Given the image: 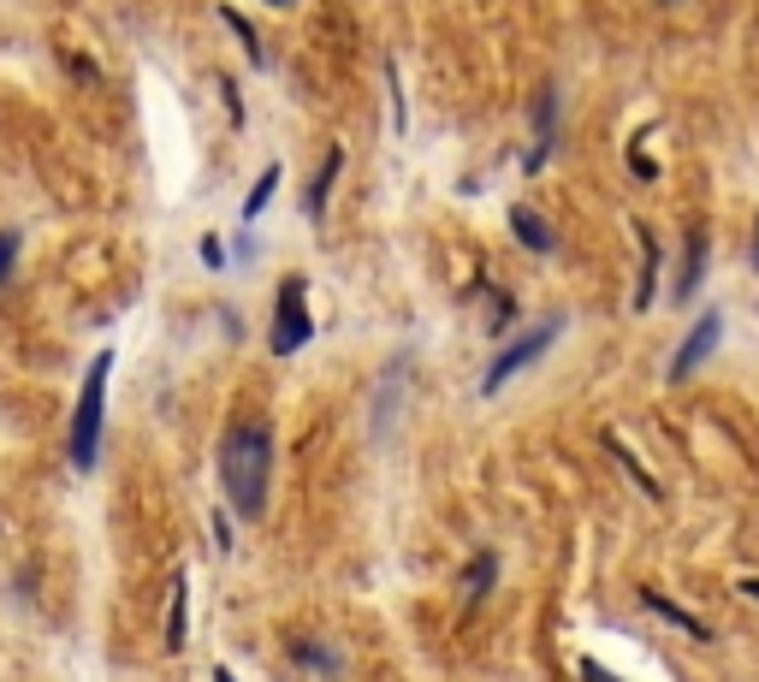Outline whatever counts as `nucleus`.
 I'll list each match as a JSON object with an SVG mask.
<instances>
[{
  "label": "nucleus",
  "mask_w": 759,
  "mask_h": 682,
  "mask_svg": "<svg viewBox=\"0 0 759 682\" xmlns=\"http://www.w3.org/2000/svg\"><path fill=\"white\" fill-rule=\"evenodd\" d=\"M700 280H706V232H700V226H689V232H682V268H677L670 297L689 303L694 292H700Z\"/></svg>",
  "instance_id": "6e6552de"
},
{
  "label": "nucleus",
  "mask_w": 759,
  "mask_h": 682,
  "mask_svg": "<svg viewBox=\"0 0 759 682\" xmlns=\"http://www.w3.org/2000/svg\"><path fill=\"white\" fill-rule=\"evenodd\" d=\"M280 172H285V167H261V179L249 184V196H244V220H261V214H268L273 191H280Z\"/></svg>",
  "instance_id": "4468645a"
},
{
  "label": "nucleus",
  "mask_w": 759,
  "mask_h": 682,
  "mask_svg": "<svg viewBox=\"0 0 759 682\" xmlns=\"http://www.w3.org/2000/svg\"><path fill=\"white\" fill-rule=\"evenodd\" d=\"M107 374H113V350H101L90 362L78 386V410H72V434H66V451H72V469L90 475L95 458H101V422H107Z\"/></svg>",
  "instance_id": "f03ea898"
},
{
  "label": "nucleus",
  "mask_w": 759,
  "mask_h": 682,
  "mask_svg": "<svg viewBox=\"0 0 759 682\" xmlns=\"http://www.w3.org/2000/svg\"><path fill=\"white\" fill-rule=\"evenodd\" d=\"M605 446H612V458L623 463V475H629V481H635L641 492H647V499H659V481H653V475L641 469V458H635V451H629V446H617V439H605Z\"/></svg>",
  "instance_id": "dca6fc26"
},
{
  "label": "nucleus",
  "mask_w": 759,
  "mask_h": 682,
  "mask_svg": "<svg viewBox=\"0 0 759 682\" xmlns=\"http://www.w3.org/2000/svg\"><path fill=\"white\" fill-rule=\"evenodd\" d=\"M641 605H647V612H653V617H665V623H670V629H682V635H689V641H706V635H712V629H706V623H700V617H694V612H682V605H677V600H665V593H659V588H641Z\"/></svg>",
  "instance_id": "f8f14e48"
},
{
  "label": "nucleus",
  "mask_w": 759,
  "mask_h": 682,
  "mask_svg": "<svg viewBox=\"0 0 759 682\" xmlns=\"http://www.w3.org/2000/svg\"><path fill=\"white\" fill-rule=\"evenodd\" d=\"M558 113H564V95H558V83H540L535 90V113H528V137H535V143H528V155H523V172H540L552 160V149H558Z\"/></svg>",
  "instance_id": "39448f33"
},
{
  "label": "nucleus",
  "mask_w": 759,
  "mask_h": 682,
  "mask_svg": "<svg viewBox=\"0 0 759 682\" xmlns=\"http://www.w3.org/2000/svg\"><path fill=\"white\" fill-rule=\"evenodd\" d=\"M268 7H291V0H268Z\"/></svg>",
  "instance_id": "c756f323"
},
{
  "label": "nucleus",
  "mask_w": 759,
  "mask_h": 682,
  "mask_svg": "<svg viewBox=\"0 0 759 682\" xmlns=\"http://www.w3.org/2000/svg\"><path fill=\"white\" fill-rule=\"evenodd\" d=\"M338 172H345V149L333 143V149H326V155H321V167H314L309 191H303V214H309V220H321V214H326V196H333Z\"/></svg>",
  "instance_id": "9d476101"
},
{
  "label": "nucleus",
  "mask_w": 759,
  "mask_h": 682,
  "mask_svg": "<svg viewBox=\"0 0 759 682\" xmlns=\"http://www.w3.org/2000/svg\"><path fill=\"white\" fill-rule=\"evenodd\" d=\"M309 338H314V321H309V280H303V273H291V280H280V297H273L268 350H273V357H297Z\"/></svg>",
  "instance_id": "7ed1b4c3"
},
{
  "label": "nucleus",
  "mask_w": 759,
  "mask_h": 682,
  "mask_svg": "<svg viewBox=\"0 0 759 682\" xmlns=\"http://www.w3.org/2000/svg\"><path fill=\"white\" fill-rule=\"evenodd\" d=\"M511 237L528 249V256H558V232H552L546 214H535V208H511Z\"/></svg>",
  "instance_id": "1a4fd4ad"
},
{
  "label": "nucleus",
  "mask_w": 759,
  "mask_h": 682,
  "mask_svg": "<svg viewBox=\"0 0 759 682\" xmlns=\"http://www.w3.org/2000/svg\"><path fill=\"white\" fill-rule=\"evenodd\" d=\"M66 66H72V72H78V78H83V83H90V78H95V66H90V60H83V54H66Z\"/></svg>",
  "instance_id": "a878e982"
},
{
  "label": "nucleus",
  "mask_w": 759,
  "mask_h": 682,
  "mask_svg": "<svg viewBox=\"0 0 759 682\" xmlns=\"http://www.w3.org/2000/svg\"><path fill=\"white\" fill-rule=\"evenodd\" d=\"M386 90H391V131H410V125H403V90H398V60H386Z\"/></svg>",
  "instance_id": "412c9836"
},
{
  "label": "nucleus",
  "mask_w": 759,
  "mask_h": 682,
  "mask_svg": "<svg viewBox=\"0 0 759 682\" xmlns=\"http://www.w3.org/2000/svg\"><path fill=\"white\" fill-rule=\"evenodd\" d=\"M196 249H202V268H214V273H220V268H226V244H220V237H214V232H208V237H202V244H196Z\"/></svg>",
  "instance_id": "5701e85b"
},
{
  "label": "nucleus",
  "mask_w": 759,
  "mask_h": 682,
  "mask_svg": "<svg viewBox=\"0 0 759 682\" xmlns=\"http://www.w3.org/2000/svg\"><path fill=\"white\" fill-rule=\"evenodd\" d=\"M220 18H226V30L244 42V54H249V66H268V54H261V36H256V24L249 18H237V7H220Z\"/></svg>",
  "instance_id": "2eb2a0df"
},
{
  "label": "nucleus",
  "mask_w": 759,
  "mask_h": 682,
  "mask_svg": "<svg viewBox=\"0 0 759 682\" xmlns=\"http://www.w3.org/2000/svg\"><path fill=\"white\" fill-rule=\"evenodd\" d=\"M647 137H653V125H641V131L629 137V167H635V179H641V184H653V179H659V167L647 160Z\"/></svg>",
  "instance_id": "f3484780"
},
{
  "label": "nucleus",
  "mask_w": 759,
  "mask_h": 682,
  "mask_svg": "<svg viewBox=\"0 0 759 682\" xmlns=\"http://www.w3.org/2000/svg\"><path fill=\"white\" fill-rule=\"evenodd\" d=\"M487 326H492V333H504V326H511L516 321V303H511V292H504V285H487Z\"/></svg>",
  "instance_id": "6ab92c4d"
},
{
  "label": "nucleus",
  "mask_w": 759,
  "mask_h": 682,
  "mask_svg": "<svg viewBox=\"0 0 759 682\" xmlns=\"http://www.w3.org/2000/svg\"><path fill=\"white\" fill-rule=\"evenodd\" d=\"M220 487L244 523L268 516V487H273V422L268 415H237L220 439Z\"/></svg>",
  "instance_id": "f257e3e1"
},
{
  "label": "nucleus",
  "mask_w": 759,
  "mask_h": 682,
  "mask_svg": "<svg viewBox=\"0 0 759 682\" xmlns=\"http://www.w3.org/2000/svg\"><path fill=\"white\" fill-rule=\"evenodd\" d=\"M291 659H297V665H309V671H326V677L338 671V653H326L321 641H297V647H291Z\"/></svg>",
  "instance_id": "a211bd4d"
},
{
  "label": "nucleus",
  "mask_w": 759,
  "mask_h": 682,
  "mask_svg": "<svg viewBox=\"0 0 759 682\" xmlns=\"http://www.w3.org/2000/svg\"><path fill=\"white\" fill-rule=\"evenodd\" d=\"M581 682H623V677H612V671H605V665L581 659Z\"/></svg>",
  "instance_id": "393cba45"
},
{
  "label": "nucleus",
  "mask_w": 759,
  "mask_h": 682,
  "mask_svg": "<svg viewBox=\"0 0 759 682\" xmlns=\"http://www.w3.org/2000/svg\"><path fill=\"white\" fill-rule=\"evenodd\" d=\"M190 635V576L172 570V593H167V653H184Z\"/></svg>",
  "instance_id": "9b49d317"
},
{
  "label": "nucleus",
  "mask_w": 759,
  "mask_h": 682,
  "mask_svg": "<svg viewBox=\"0 0 759 682\" xmlns=\"http://www.w3.org/2000/svg\"><path fill=\"white\" fill-rule=\"evenodd\" d=\"M18 249H24V232H18V226H7V232H0V285H7L12 268H18Z\"/></svg>",
  "instance_id": "aec40b11"
},
{
  "label": "nucleus",
  "mask_w": 759,
  "mask_h": 682,
  "mask_svg": "<svg viewBox=\"0 0 759 682\" xmlns=\"http://www.w3.org/2000/svg\"><path fill=\"white\" fill-rule=\"evenodd\" d=\"M635 244H641V280H635V297H629V309L647 314L653 297H659V268H665V256H659V237H653L647 220H635Z\"/></svg>",
  "instance_id": "0eeeda50"
},
{
  "label": "nucleus",
  "mask_w": 759,
  "mask_h": 682,
  "mask_svg": "<svg viewBox=\"0 0 759 682\" xmlns=\"http://www.w3.org/2000/svg\"><path fill=\"white\" fill-rule=\"evenodd\" d=\"M558 333H564V314H546V321H535L523 338H516V345H504V350H499V362H492L487 374H480V391L492 398V391H499L504 381H516L523 369H535V362L546 357L552 345H558Z\"/></svg>",
  "instance_id": "20e7f679"
},
{
  "label": "nucleus",
  "mask_w": 759,
  "mask_h": 682,
  "mask_svg": "<svg viewBox=\"0 0 759 682\" xmlns=\"http://www.w3.org/2000/svg\"><path fill=\"white\" fill-rule=\"evenodd\" d=\"M718 338H724V314H718V309H706L700 321L689 326V338L677 345V357H670V386L694 381V374H700V362L718 350Z\"/></svg>",
  "instance_id": "423d86ee"
},
{
  "label": "nucleus",
  "mask_w": 759,
  "mask_h": 682,
  "mask_svg": "<svg viewBox=\"0 0 759 682\" xmlns=\"http://www.w3.org/2000/svg\"><path fill=\"white\" fill-rule=\"evenodd\" d=\"M214 682H237L232 671H226V665H214Z\"/></svg>",
  "instance_id": "cd10ccee"
},
{
  "label": "nucleus",
  "mask_w": 759,
  "mask_h": 682,
  "mask_svg": "<svg viewBox=\"0 0 759 682\" xmlns=\"http://www.w3.org/2000/svg\"><path fill=\"white\" fill-rule=\"evenodd\" d=\"M220 95H226V119L244 131V95H237V78H220Z\"/></svg>",
  "instance_id": "4be33fe9"
},
{
  "label": "nucleus",
  "mask_w": 759,
  "mask_h": 682,
  "mask_svg": "<svg viewBox=\"0 0 759 682\" xmlns=\"http://www.w3.org/2000/svg\"><path fill=\"white\" fill-rule=\"evenodd\" d=\"M742 593H748V600L759 605V576H748V582H742Z\"/></svg>",
  "instance_id": "bb28decb"
},
{
  "label": "nucleus",
  "mask_w": 759,
  "mask_h": 682,
  "mask_svg": "<svg viewBox=\"0 0 759 682\" xmlns=\"http://www.w3.org/2000/svg\"><path fill=\"white\" fill-rule=\"evenodd\" d=\"M214 546L232 552V516H226V511H214Z\"/></svg>",
  "instance_id": "b1692460"
},
{
  "label": "nucleus",
  "mask_w": 759,
  "mask_h": 682,
  "mask_svg": "<svg viewBox=\"0 0 759 682\" xmlns=\"http://www.w3.org/2000/svg\"><path fill=\"white\" fill-rule=\"evenodd\" d=\"M492 582H499V552H492V546H480L475 558H469V570H463V605L492 600Z\"/></svg>",
  "instance_id": "ddd939ff"
},
{
  "label": "nucleus",
  "mask_w": 759,
  "mask_h": 682,
  "mask_svg": "<svg viewBox=\"0 0 759 682\" xmlns=\"http://www.w3.org/2000/svg\"><path fill=\"white\" fill-rule=\"evenodd\" d=\"M754 268H759V226H754Z\"/></svg>",
  "instance_id": "c85d7f7f"
}]
</instances>
